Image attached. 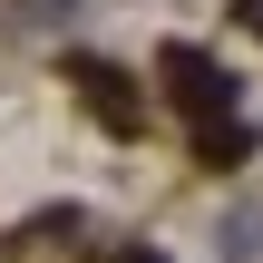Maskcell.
<instances>
[{
    "instance_id": "obj_1",
    "label": "cell",
    "mask_w": 263,
    "mask_h": 263,
    "mask_svg": "<svg viewBox=\"0 0 263 263\" xmlns=\"http://www.w3.org/2000/svg\"><path fill=\"white\" fill-rule=\"evenodd\" d=\"M166 88H176V107L205 127V117H224V98H234V78L205 59V49H166Z\"/></svg>"
},
{
    "instance_id": "obj_2",
    "label": "cell",
    "mask_w": 263,
    "mask_h": 263,
    "mask_svg": "<svg viewBox=\"0 0 263 263\" xmlns=\"http://www.w3.org/2000/svg\"><path fill=\"white\" fill-rule=\"evenodd\" d=\"M78 98L98 107V127H107V137H137V127H146V107L127 98V78H117L107 59H78Z\"/></svg>"
},
{
    "instance_id": "obj_3",
    "label": "cell",
    "mask_w": 263,
    "mask_h": 263,
    "mask_svg": "<svg viewBox=\"0 0 263 263\" xmlns=\"http://www.w3.org/2000/svg\"><path fill=\"white\" fill-rule=\"evenodd\" d=\"M244 146H254V137H244L234 117H205V137H195V156H205V166H234Z\"/></svg>"
},
{
    "instance_id": "obj_4",
    "label": "cell",
    "mask_w": 263,
    "mask_h": 263,
    "mask_svg": "<svg viewBox=\"0 0 263 263\" xmlns=\"http://www.w3.org/2000/svg\"><path fill=\"white\" fill-rule=\"evenodd\" d=\"M127 263H156V254H127Z\"/></svg>"
}]
</instances>
